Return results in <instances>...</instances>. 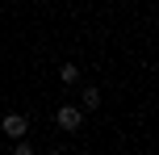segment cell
<instances>
[{
    "label": "cell",
    "mask_w": 159,
    "mask_h": 155,
    "mask_svg": "<svg viewBox=\"0 0 159 155\" xmlns=\"http://www.w3.org/2000/svg\"><path fill=\"white\" fill-rule=\"evenodd\" d=\"M55 122L63 126L67 134H71V130H80V122H84V113H80L75 105H63V109H59V113H55Z\"/></svg>",
    "instance_id": "1"
},
{
    "label": "cell",
    "mask_w": 159,
    "mask_h": 155,
    "mask_svg": "<svg viewBox=\"0 0 159 155\" xmlns=\"http://www.w3.org/2000/svg\"><path fill=\"white\" fill-rule=\"evenodd\" d=\"M0 130H4L8 139H21V134L30 130V122H25L21 113H8V117H0Z\"/></svg>",
    "instance_id": "2"
},
{
    "label": "cell",
    "mask_w": 159,
    "mask_h": 155,
    "mask_svg": "<svg viewBox=\"0 0 159 155\" xmlns=\"http://www.w3.org/2000/svg\"><path fill=\"white\" fill-rule=\"evenodd\" d=\"M80 105H84V109H101V92H96V88H84Z\"/></svg>",
    "instance_id": "3"
},
{
    "label": "cell",
    "mask_w": 159,
    "mask_h": 155,
    "mask_svg": "<svg viewBox=\"0 0 159 155\" xmlns=\"http://www.w3.org/2000/svg\"><path fill=\"white\" fill-rule=\"evenodd\" d=\"M59 80H63V84H75L80 80V67L75 63H63V67H59Z\"/></svg>",
    "instance_id": "4"
}]
</instances>
